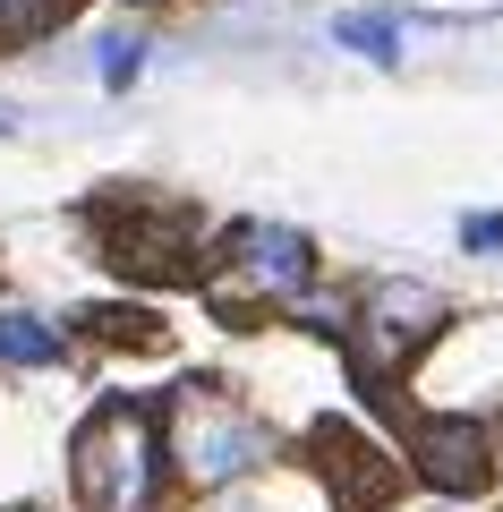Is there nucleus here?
Here are the masks:
<instances>
[{"mask_svg":"<svg viewBox=\"0 0 503 512\" xmlns=\"http://www.w3.org/2000/svg\"><path fill=\"white\" fill-rule=\"evenodd\" d=\"M77 504L86 512H154L162 495V427L145 402H103L86 427H77Z\"/></svg>","mask_w":503,"mask_h":512,"instance_id":"f257e3e1","label":"nucleus"},{"mask_svg":"<svg viewBox=\"0 0 503 512\" xmlns=\"http://www.w3.org/2000/svg\"><path fill=\"white\" fill-rule=\"evenodd\" d=\"M162 453L180 461L197 487H231V478H248L256 461L273 453V436L222 393V384L188 376L180 393H171V410H162Z\"/></svg>","mask_w":503,"mask_h":512,"instance_id":"f03ea898","label":"nucleus"},{"mask_svg":"<svg viewBox=\"0 0 503 512\" xmlns=\"http://www.w3.org/2000/svg\"><path fill=\"white\" fill-rule=\"evenodd\" d=\"M307 274H316V248H307L299 231H282V222H239L231 239H222V265L205 274V291H214V308H299Z\"/></svg>","mask_w":503,"mask_h":512,"instance_id":"7ed1b4c3","label":"nucleus"},{"mask_svg":"<svg viewBox=\"0 0 503 512\" xmlns=\"http://www.w3.org/2000/svg\"><path fill=\"white\" fill-rule=\"evenodd\" d=\"M435 333H444V299H435L427 282L393 274V282H376L367 308H359V359L376 367V376H401L418 350H435Z\"/></svg>","mask_w":503,"mask_h":512,"instance_id":"20e7f679","label":"nucleus"},{"mask_svg":"<svg viewBox=\"0 0 503 512\" xmlns=\"http://www.w3.org/2000/svg\"><path fill=\"white\" fill-rule=\"evenodd\" d=\"M418 470H427L435 495L495 487V427L486 419H444V410H435V419L418 427Z\"/></svg>","mask_w":503,"mask_h":512,"instance_id":"39448f33","label":"nucleus"},{"mask_svg":"<svg viewBox=\"0 0 503 512\" xmlns=\"http://www.w3.org/2000/svg\"><path fill=\"white\" fill-rule=\"evenodd\" d=\"M333 43L359 60H376V69H393L401 60V18L393 9H350V18H333Z\"/></svg>","mask_w":503,"mask_h":512,"instance_id":"423d86ee","label":"nucleus"},{"mask_svg":"<svg viewBox=\"0 0 503 512\" xmlns=\"http://www.w3.org/2000/svg\"><path fill=\"white\" fill-rule=\"evenodd\" d=\"M60 359V333L43 316H0V367H52Z\"/></svg>","mask_w":503,"mask_h":512,"instance_id":"0eeeda50","label":"nucleus"},{"mask_svg":"<svg viewBox=\"0 0 503 512\" xmlns=\"http://www.w3.org/2000/svg\"><path fill=\"white\" fill-rule=\"evenodd\" d=\"M77 0H0V43H26V35H52Z\"/></svg>","mask_w":503,"mask_h":512,"instance_id":"6e6552de","label":"nucleus"},{"mask_svg":"<svg viewBox=\"0 0 503 512\" xmlns=\"http://www.w3.org/2000/svg\"><path fill=\"white\" fill-rule=\"evenodd\" d=\"M137 69H145V35H103V86L128 94V86H137Z\"/></svg>","mask_w":503,"mask_h":512,"instance_id":"1a4fd4ad","label":"nucleus"},{"mask_svg":"<svg viewBox=\"0 0 503 512\" xmlns=\"http://www.w3.org/2000/svg\"><path fill=\"white\" fill-rule=\"evenodd\" d=\"M461 248H469V256H495V248H503V214H469V222H461Z\"/></svg>","mask_w":503,"mask_h":512,"instance_id":"9d476101","label":"nucleus"},{"mask_svg":"<svg viewBox=\"0 0 503 512\" xmlns=\"http://www.w3.org/2000/svg\"><path fill=\"white\" fill-rule=\"evenodd\" d=\"M0 137H9V120H0Z\"/></svg>","mask_w":503,"mask_h":512,"instance_id":"9b49d317","label":"nucleus"}]
</instances>
